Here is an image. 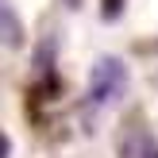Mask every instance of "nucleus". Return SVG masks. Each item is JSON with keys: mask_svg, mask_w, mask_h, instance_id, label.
Returning a JSON list of instances; mask_svg holds the SVG:
<instances>
[{"mask_svg": "<svg viewBox=\"0 0 158 158\" xmlns=\"http://www.w3.org/2000/svg\"><path fill=\"white\" fill-rule=\"evenodd\" d=\"M127 93V66L120 58H100L89 73V93H85V104L89 108H108Z\"/></svg>", "mask_w": 158, "mask_h": 158, "instance_id": "obj_1", "label": "nucleus"}, {"mask_svg": "<svg viewBox=\"0 0 158 158\" xmlns=\"http://www.w3.org/2000/svg\"><path fill=\"white\" fill-rule=\"evenodd\" d=\"M120 158H158V139L147 127H123L120 131Z\"/></svg>", "mask_w": 158, "mask_h": 158, "instance_id": "obj_2", "label": "nucleus"}, {"mask_svg": "<svg viewBox=\"0 0 158 158\" xmlns=\"http://www.w3.org/2000/svg\"><path fill=\"white\" fill-rule=\"evenodd\" d=\"M4 46H8V50L19 46V15H15L12 0H4Z\"/></svg>", "mask_w": 158, "mask_h": 158, "instance_id": "obj_3", "label": "nucleus"}, {"mask_svg": "<svg viewBox=\"0 0 158 158\" xmlns=\"http://www.w3.org/2000/svg\"><path fill=\"white\" fill-rule=\"evenodd\" d=\"M120 4H123V0H104V15H108V19L120 12Z\"/></svg>", "mask_w": 158, "mask_h": 158, "instance_id": "obj_4", "label": "nucleus"}, {"mask_svg": "<svg viewBox=\"0 0 158 158\" xmlns=\"http://www.w3.org/2000/svg\"><path fill=\"white\" fill-rule=\"evenodd\" d=\"M66 4H69V8H77V4H81V0H66Z\"/></svg>", "mask_w": 158, "mask_h": 158, "instance_id": "obj_5", "label": "nucleus"}]
</instances>
